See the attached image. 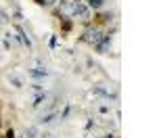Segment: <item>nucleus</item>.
<instances>
[{"mask_svg":"<svg viewBox=\"0 0 157 138\" xmlns=\"http://www.w3.org/2000/svg\"><path fill=\"white\" fill-rule=\"evenodd\" d=\"M71 15L75 19H80V21H88V19H90V9H88L86 4H82V2H78Z\"/></svg>","mask_w":157,"mask_h":138,"instance_id":"f257e3e1","label":"nucleus"},{"mask_svg":"<svg viewBox=\"0 0 157 138\" xmlns=\"http://www.w3.org/2000/svg\"><path fill=\"white\" fill-rule=\"evenodd\" d=\"M84 40L88 42V44H94V46H97L98 42L103 40V34H101V29H97V27H90V29L84 34Z\"/></svg>","mask_w":157,"mask_h":138,"instance_id":"f03ea898","label":"nucleus"},{"mask_svg":"<svg viewBox=\"0 0 157 138\" xmlns=\"http://www.w3.org/2000/svg\"><path fill=\"white\" fill-rule=\"evenodd\" d=\"M75 4H78V0H61V11L65 15H69V13H73Z\"/></svg>","mask_w":157,"mask_h":138,"instance_id":"7ed1b4c3","label":"nucleus"},{"mask_svg":"<svg viewBox=\"0 0 157 138\" xmlns=\"http://www.w3.org/2000/svg\"><path fill=\"white\" fill-rule=\"evenodd\" d=\"M15 32L19 34V38H21V42H23V44H27V46H32V40H29V38L25 36V32L21 29V27H15Z\"/></svg>","mask_w":157,"mask_h":138,"instance_id":"20e7f679","label":"nucleus"},{"mask_svg":"<svg viewBox=\"0 0 157 138\" xmlns=\"http://www.w3.org/2000/svg\"><path fill=\"white\" fill-rule=\"evenodd\" d=\"M38 136V128L36 125H32V128H27L23 132V138H36Z\"/></svg>","mask_w":157,"mask_h":138,"instance_id":"39448f33","label":"nucleus"},{"mask_svg":"<svg viewBox=\"0 0 157 138\" xmlns=\"http://www.w3.org/2000/svg\"><path fill=\"white\" fill-rule=\"evenodd\" d=\"M29 73L34 75V77H46V69H32V71H29Z\"/></svg>","mask_w":157,"mask_h":138,"instance_id":"423d86ee","label":"nucleus"},{"mask_svg":"<svg viewBox=\"0 0 157 138\" xmlns=\"http://www.w3.org/2000/svg\"><path fill=\"white\" fill-rule=\"evenodd\" d=\"M88 4H90V9H101L103 6V0H88Z\"/></svg>","mask_w":157,"mask_h":138,"instance_id":"0eeeda50","label":"nucleus"},{"mask_svg":"<svg viewBox=\"0 0 157 138\" xmlns=\"http://www.w3.org/2000/svg\"><path fill=\"white\" fill-rule=\"evenodd\" d=\"M55 115H57V113H48V115H44V117H42V121H44V124H48V121H52V117H55Z\"/></svg>","mask_w":157,"mask_h":138,"instance_id":"6e6552de","label":"nucleus"},{"mask_svg":"<svg viewBox=\"0 0 157 138\" xmlns=\"http://www.w3.org/2000/svg\"><path fill=\"white\" fill-rule=\"evenodd\" d=\"M57 0H38V4H44V6H50V4H55Z\"/></svg>","mask_w":157,"mask_h":138,"instance_id":"1a4fd4ad","label":"nucleus"},{"mask_svg":"<svg viewBox=\"0 0 157 138\" xmlns=\"http://www.w3.org/2000/svg\"><path fill=\"white\" fill-rule=\"evenodd\" d=\"M42 138H55V134H44Z\"/></svg>","mask_w":157,"mask_h":138,"instance_id":"9d476101","label":"nucleus"}]
</instances>
